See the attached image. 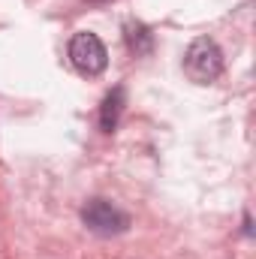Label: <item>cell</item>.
I'll list each match as a JSON object with an SVG mask.
<instances>
[{
	"instance_id": "6da1fadb",
	"label": "cell",
	"mask_w": 256,
	"mask_h": 259,
	"mask_svg": "<svg viewBox=\"0 0 256 259\" xmlns=\"http://www.w3.org/2000/svg\"><path fill=\"white\" fill-rule=\"evenodd\" d=\"M223 72V52L211 36L193 39L190 49L184 52V75L193 84H211Z\"/></svg>"
},
{
	"instance_id": "7a4b0ae2",
	"label": "cell",
	"mask_w": 256,
	"mask_h": 259,
	"mask_svg": "<svg viewBox=\"0 0 256 259\" xmlns=\"http://www.w3.org/2000/svg\"><path fill=\"white\" fill-rule=\"evenodd\" d=\"M69 61L84 75H100L106 69V64H109V52H106V46H103V39L97 33L78 30L69 39Z\"/></svg>"
},
{
	"instance_id": "3957f363",
	"label": "cell",
	"mask_w": 256,
	"mask_h": 259,
	"mask_svg": "<svg viewBox=\"0 0 256 259\" xmlns=\"http://www.w3.org/2000/svg\"><path fill=\"white\" fill-rule=\"evenodd\" d=\"M81 223L97 235H121L130 229V214L106 199H91L81 208Z\"/></svg>"
},
{
	"instance_id": "277c9868",
	"label": "cell",
	"mask_w": 256,
	"mask_h": 259,
	"mask_svg": "<svg viewBox=\"0 0 256 259\" xmlns=\"http://www.w3.org/2000/svg\"><path fill=\"white\" fill-rule=\"evenodd\" d=\"M124 106H127V94H124V88L118 84L115 91L106 94V100H103V106H100V127L106 130V133H112V130L118 127V118H121Z\"/></svg>"
},
{
	"instance_id": "5b68a950",
	"label": "cell",
	"mask_w": 256,
	"mask_h": 259,
	"mask_svg": "<svg viewBox=\"0 0 256 259\" xmlns=\"http://www.w3.org/2000/svg\"><path fill=\"white\" fill-rule=\"evenodd\" d=\"M127 42L130 49L136 52V55H145V52H151V36H148V30L142 27V24H130V33H127Z\"/></svg>"
}]
</instances>
